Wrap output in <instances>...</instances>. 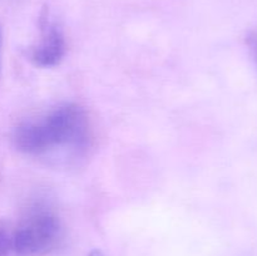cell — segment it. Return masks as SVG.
<instances>
[{"label":"cell","mask_w":257,"mask_h":256,"mask_svg":"<svg viewBox=\"0 0 257 256\" xmlns=\"http://www.w3.org/2000/svg\"><path fill=\"white\" fill-rule=\"evenodd\" d=\"M15 147L30 156L67 148L82 152L90 141V123L85 110L75 103L53 108L38 119L24 120L13 135Z\"/></svg>","instance_id":"cell-1"},{"label":"cell","mask_w":257,"mask_h":256,"mask_svg":"<svg viewBox=\"0 0 257 256\" xmlns=\"http://www.w3.org/2000/svg\"><path fill=\"white\" fill-rule=\"evenodd\" d=\"M62 238L63 225L57 212L44 203H34L13 226V256H45Z\"/></svg>","instance_id":"cell-2"},{"label":"cell","mask_w":257,"mask_h":256,"mask_svg":"<svg viewBox=\"0 0 257 256\" xmlns=\"http://www.w3.org/2000/svg\"><path fill=\"white\" fill-rule=\"evenodd\" d=\"M65 49L67 44L60 27L50 19L48 13H43L40 18V40L30 49L29 59L37 67H54L63 59Z\"/></svg>","instance_id":"cell-3"},{"label":"cell","mask_w":257,"mask_h":256,"mask_svg":"<svg viewBox=\"0 0 257 256\" xmlns=\"http://www.w3.org/2000/svg\"><path fill=\"white\" fill-rule=\"evenodd\" d=\"M0 256H13V226L0 218Z\"/></svg>","instance_id":"cell-4"},{"label":"cell","mask_w":257,"mask_h":256,"mask_svg":"<svg viewBox=\"0 0 257 256\" xmlns=\"http://www.w3.org/2000/svg\"><path fill=\"white\" fill-rule=\"evenodd\" d=\"M250 44H251V49L253 50V54H255L256 60H257V34H253L252 37L250 38Z\"/></svg>","instance_id":"cell-5"},{"label":"cell","mask_w":257,"mask_h":256,"mask_svg":"<svg viewBox=\"0 0 257 256\" xmlns=\"http://www.w3.org/2000/svg\"><path fill=\"white\" fill-rule=\"evenodd\" d=\"M89 256H104V253L99 250H94L89 253Z\"/></svg>","instance_id":"cell-6"},{"label":"cell","mask_w":257,"mask_h":256,"mask_svg":"<svg viewBox=\"0 0 257 256\" xmlns=\"http://www.w3.org/2000/svg\"><path fill=\"white\" fill-rule=\"evenodd\" d=\"M0 45H2V29H0Z\"/></svg>","instance_id":"cell-7"}]
</instances>
